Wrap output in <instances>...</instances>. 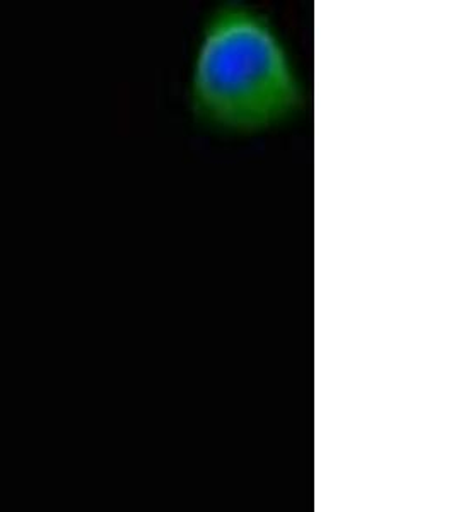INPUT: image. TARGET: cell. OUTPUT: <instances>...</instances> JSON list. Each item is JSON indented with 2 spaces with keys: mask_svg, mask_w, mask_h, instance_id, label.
Wrapping results in <instances>:
<instances>
[{
  "mask_svg": "<svg viewBox=\"0 0 456 512\" xmlns=\"http://www.w3.org/2000/svg\"><path fill=\"white\" fill-rule=\"evenodd\" d=\"M310 88L274 16L223 0L200 19L187 82L193 123L226 137H253L304 117Z\"/></svg>",
  "mask_w": 456,
  "mask_h": 512,
  "instance_id": "1",
  "label": "cell"
}]
</instances>
